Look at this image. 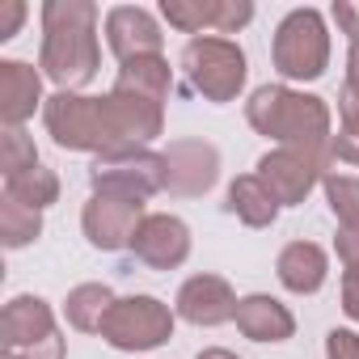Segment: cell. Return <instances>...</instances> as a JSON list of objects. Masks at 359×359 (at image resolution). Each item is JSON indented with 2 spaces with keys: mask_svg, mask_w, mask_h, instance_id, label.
Instances as JSON below:
<instances>
[{
  "mask_svg": "<svg viewBox=\"0 0 359 359\" xmlns=\"http://www.w3.org/2000/svg\"><path fill=\"white\" fill-rule=\"evenodd\" d=\"M334 22L346 30L351 43L359 39V5H351V0H338V5H334Z\"/></svg>",
  "mask_w": 359,
  "mask_h": 359,
  "instance_id": "cell-31",
  "label": "cell"
},
{
  "mask_svg": "<svg viewBox=\"0 0 359 359\" xmlns=\"http://www.w3.org/2000/svg\"><path fill=\"white\" fill-rule=\"evenodd\" d=\"M182 72H187L195 93H203L208 102L224 106V102H237V93L245 89V72L250 68H245V51L233 39L199 34L182 51Z\"/></svg>",
  "mask_w": 359,
  "mask_h": 359,
  "instance_id": "cell-5",
  "label": "cell"
},
{
  "mask_svg": "<svg viewBox=\"0 0 359 359\" xmlns=\"http://www.w3.org/2000/svg\"><path fill=\"white\" fill-rule=\"evenodd\" d=\"M237 304H241L237 292L220 275H191L177 287V300H173L177 317L191 321V325H208V330H216L224 321H237Z\"/></svg>",
  "mask_w": 359,
  "mask_h": 359,
  "instance_id": "cell-14",
  "label": "cell"
},
{
  "mask_svg": "<svg viewBox=\"0 0 359 359\" xmlns=\"http://www.w3.org/2000/svg\"><path fill=\"white\" fill-rule=\"evenodd\" d=\"M114 351H156L173 334V313L156 296H123L97 330Z\"/></svg>",
  "mask_w": 359,
  "mask_h": 359,
  "instance_id": "cell-8",
  "label": "cell"
},
{
  "mask_svg": "<svg viewBox=\"0 0 359 359\" xmlns=\"http://www.w3.org/2000/svg\"><path fill=\"white\" fill-rule=\"evenodd\" d=\"M106 43H110V51L127 64V60L161 55L165 34H161L156 18H152L148 9H140V5H114V9L106 13Z\"/></svg>",
  "mask_w": 359,
  "mask_h": 359,
  "instance_id": "cell-15",
  "label": "cell"
},
{
  "mask_svg": "<svg viewBox=\"0 0 359 359\" xmlns=\"http://www.w3.org/2000/svg\"><path fill=\"white\" fill-rule=\"evenodd\" d=\"M325 359H359V334L355 330H330L325 334Z\"/></svg>",
  "mask_w": 359,
  "mask_h": 359,
  "instance_id": "cell-27",
  "label": "cell"
},
{
  "mask_svg": "<svg viewBox=\"0 0 359 359\" xmlns=\"http://www.w3.org/2000/svg\"><path fill=\"white\" fill-rule=\"evenodd\" d=\"M131 254L148 271H177L191 258V229H187V220H177L169 212L144 216V224H140V233L131 241Z\"/></svg>",
  "mask_w": 359,
  "mask_h": 359,
  "instance_id": "cell-13",
  "label": "cell"
},
{
  "mask_svg": "<svg viewBox=\"0 0 359 359\" xmlns=\"http://www.w3.org/2000/svg\"><path fill=\"white\" fill-rule=\"evenodd\" d=\"M325 199H330V212L342 220V224H359V177L351 173H325Z\"/></svg>",
  "mask_w": 359,
  "mask_h": 359,
  "instance_id": "cell-26",
  "label": "cell"
},
{
  "mask_svg": "<svg viewBox=\"0 0 359 359\" xmlns=\"http://www.w3.org/2000/svg\"><path fill=\"white\" fill-rule=\"evenodd\" d=\"M97 5L93 0H47L43 5V51L39 68L60 93H76L97 76Z\"/></svg>",
  "mask_w": 359,
  "mask_h": 359,
  "instance_id": "cell-2",
  "label": "cell"
},
{
  "mask_svg": "<svg viewBox=\"0 0 359 359\" xmlns=\"http://www.w3.org/2000/svg\"><path fill=\"white\" fill-rule=\"evenodd\" d=\"M26 22V5L22 0H0V43H9Z\"/></svg>",
  "mask_w": 359,
  "mask_h": 359,
  "instance_id": "cell-28",
  "label": "cell"
},
{
  "mask_svg": "<svg viewBox=\"0 0 359 359\" xmlns=\"http://www.w3.org/2000/svg\"><path fill=\"white\" fill-rule=\"evenodd\" d=\"M43 237V212L18 203V199H0V241H5V250H22L30 241Z\"/></svg>",
  "mask_w": 359,
  "mask_h": 359,
  "instance_id": "cell-24",
  "label": "cell"
},
{
  "mask_svg": "<svg viewBox=\"0 0 359 359\" xmlns=\"http://www.w3.org/2000/svg\"><path fill=\"white\" fill-rule=\"evenodd\" d=\"M245 118L258 135L279 140V148H300V152L334 161V152H330V144H334L330 106L313 93H296L287 85H262L250 93Z\"/></svg>",
  "mask_w": 359,
  "mask_h": 359,
  "instance_id": "cell-3",
  "label": "cell"
},
{
  "mask_svg": "<svg viewBox=\"0 0 359 359\" xmlns=\"http://www.w3.org/2000/svg\"><path fill=\"white\" fill-rule=\"evenodd\" d=\"M334 250H338L342 266H359V224H342V233H338Z\"/></svg>",
  "mask_w": 359,
  "mask_h": 359,
  "instance_id": "cell-29",
  "label": "cell"
},
{
  "mask_svg": "<svg viewBox=\"0 0 359 359\" xmlns=\"http://www.w3.org/2000/svg\"><path fill=\"white\" fill-rule=\"evenodd\" d=\"M0 346L18 359H64L55 313L43 296H13L0 313Z\"/></svg>",
  "mask_w": 359,
  "mask_h": 359,
  "instance_id": "cell-6",
  "label": "cell"
},
{
  "mask_svg": "<svg viewBox=\"0 0 359 359\" xmlns=\"http://www.w3.org/2000/svg\"><path fill=\"white\" fill-rule=\"evenodd\" d=\"M334 161L359 165V72H346L338 93V135L330 144Z\"/></svg>",
  "mask_w": 359,
  "mask_h": 359,
  "instance_id": "cell-22",
  "label": "cell"
},
{
  "mask_svg": "<svg viewBox=\"0 0 359 359\" xmlns=\"http://www.w3.org/2000/svg\"><path fill=\"white\" fill-rule=\"evenodd\" d=\"M43 123L51 140L68 152H114V148H144L165 131V106L131 93L110 89L106 97L85 93H51L43 106Z\"/></svg>",
  "mask_w": 359,
  "mask_h": 359,
  "instance_id": "cell-1",
  "label": "cell"
},
{
  "mask_svg": "<svg viewBox=\"0 0 359 359\" xmlns=\"http://www.w3.org/2000/svg\"><path fill=\"white\" fill-rule=\"evenodd\" d=\"M39 106H47L43 76L26 60H0V123L26 127V118H34Z\"/></svg>",
  "mask_w": 359,
  "mask_h": 359,
  "instance_id": "cell-16",
  "label": "cell"
},
{
  "mask_svg": "<svg viewBox=\"0 0 359 359\" xmlns=\"http://www.w3.org/2000/svg\"><path fill=\"white\" fill-rule=\"evenodd\" d=\"M271 64L283 81H317L330 68L325 18L317 9H292L271 39Z\"/></svg>",
  "mask_w": 359,
  "mask_h": 359,
  "instance_id": "cell-4",
  "label": "cell"
},
{
  "mask_svg": "<svg viewBox=\"0 0 359 359\" xmlns=\"http://www.w3.org/2000/svg\"><path fill=\"white\" fill-rule=\"evenodd\" d=\"M34 165H39V152H34V140L26 135V127H5L0 131V169H5V177L26 173Z\"/></svg>",
  "mask_w": 359,
  "mask_h": 359,
  "instance_id": "cell-25",
  "label": "cell"
},
{
  "mask_svg": "<svg viewBox=\"0 0 359 359\" xmlns=\"http://www.w3.org/2000/svg\"><path fill=\"white\" fill-rule=\"evenodd\" d=\"M165 161V191L173 199H199L220 177V152L203 140H177L161 152Z\"/></svg>",
  "mask_w": 359,
  "mask_h": 359,
  "instance_id": "cell-11",
  "label": "cell"
},
{
  "mask_svg": "<svg viewBox=\"0 0 359 359\" xmlns=\"http://www.w3.org/2000/svg\"><path fill=\"white\" fill-rule=\"evenodd\" d=\"M229 212H233L241 224H250V229H271L275 216H279V203H275V195L262 187L258 173H241L237 182L229 187Z\"/></svg>",
  "mask_w": 359,
  "mask_h": 359,
  "instance_id": "cell-19",
  "label": "cell"
},
{
  "mask_svg": "<svg viewBox=\"0 0 359 359\" xmlns=\"http://www.w3.org/2000/svg\"><path fill=\"white\" fill-rule=\"evenodd\" d=\"M144 199H123V195H93L81 212V229L93 250H131L140 224H144Z\"/></svg>",
  "mask_w": 359,
  "mask_h": 359,
  "instance_id": "cell-10",
  "label": "cell"
},
{
  "mask_svg": "<svg viewBox=\"0 0 359 359\" xmlns=\"http://www.w3.org/2000/svg\"><path fill=\"white\" fill-rule=\"evenodd\" d=\"M114 300H118V296H114L106 283H81V287L68 292V300H64V317H68L72 330H81V334H97L102 321H106V313L114 309Z\"/></svg>",
  "mask_w": 359,
  "mask_h": 359,
  "instance_id": "cell-21",
  "label": "cell"
},
{
  "mask_svg": "<svg viewBox=\"0 0 359 359\" xmlns=\"http://www.w3.org/2000/svg\"><path fill=\"white\" fill-rule=\"evenodd\" d=\"M93 195H123V199H152L165 191V161L152 148H114L93 156L89 165Z\"/></svg>",
  "mask_w": 359,
  "mask_h": 359,
  "instance_id": "cell-7",
  "label": "cell"
},
{
  "mask_svg": "<svg viewBox=\"0 0 359 359\" xmlns=\"http://www.w3.org/2000/svg\"><path fill=\"white\" fill-rule=\"evenodd\" d=\"M195 359H241V355H233V351H224V346H208V351H199Z\"/></svg>",
  "mask_w": 359,
  "mask_h": 359,
  "instance_id": "cell-32",
  "label": "cell"
},
{
  "mask_svg": "<svg viewBox=\"0 0 359 359\" xmlns=\"http://www.w3.org/2000/svg\"><path fill=\"white\" fill-rule=\"evenodd\" d=\"M275 275L287 292L313 296V292H321V283L330 275V258L317 241H287L275 258Z\"/></svg>",
  "mask_w": 359,
  "mask_h": 359,
  "instance_id": "cell-18",
  "label": "cell"
},
{
  "mask_svg": "<svg viewBox=\"0 0 359 359\" xmlns=\"http://www.w3.org/2000/svg\"><path fill=\"white\" fill-rule=\"evenodd\" d=\"M114 89H131V93H144L152 102H169V89H173V68L165 55H144V60H127L114 76Z\"/></svg>",
  "mask_w": 359,
  "mask_h": 359,
  "instance_id": "cell-20",
  "label": "cell"
},
{
  "mask_svg": "<svg viewBox=\"0 0 359 359\" xmlns=\"http://www.w3.org/2000/svg\"><path fill=\"white\" fill-rule=\"evenodd\" d=\"M161 18L182 34L212 30L224 39L254 22V5L250 0H161Z\"/></svg>",
  "mask_w": 359,
  "mask_h": 359,
  "instance_id": "cell-12",
  "label": "cell"
},
{
  "mask_svg": "<svg viewBox=\"0 0 359 359\" xmlns=\"http://www.w3.org/2000/svg\"><path fill=\"white\" fill-rule=\"evenodd\" d=\"M346 72H359V39H355L351 51H346Z\"/></svg>",
  "mask_w": 359,
  "mask_h": 359,
  "instance_id": "cell-33",
  "label": "cell"
},
{
  "mask_svg": "<svg viewBox=\"0 0 359 359\" xmlns=\"http://www.w3.org/2000/svg\"><path fill=\"white\" fill-rule=\"evenodd\" d=\"M5 195L18 199V203H26V208H34V212H43V208H51L60 199V177L47 165H34L26 173L5 177Z\"/></svg>",
  "mask_w": 359,
  "mask_h": 359,
  "instance_id": "cell-23",
  "label": "cell"
},
{
  "mask_svg": "<svg viewBox=\"0 0 359 359\" xmlns=\"http://www.w3.org/2000/svg\"><path fill=\"white\" fill-rule=\"evenodd\" d=\"M334 161L325 156H313V152H300V148H275L258 161V177H262V187L275 195L279 208H296L313 195V187L325 182V173H330Z\"/></svg>",
  "mask_w": 359,
  "mask_h": 359,
  "instance_id": "cell-9",
  "label": "cell"
},
{
  "mask_svg": "<svg viewBox=\"0 0 359 359\" xmlns=\"http://www.w3.org/2000/svg\"><path fill=\"white\" fill-rule=\"evenodd\" d=\"M342 313L351 321H359V266H346V275H342Z\"/></svg>",
  "mask_w": 359,
  "mask_h": 359,
  "instance_id": "cell-30",
  "label": "cell"
},
{
  "mask_svg": "<svg viewBox=\"0 0 359 359\" xmlns=\"http://www.w3.org/2000/svg\"><path fill=\"white\" fill-rule=\"evenodd\" d=\"M237 330L250 342H287L296 334V317L283 300L254 292V296H241V304H237Z\"/></svg>",
  "mask_w": 359,
  "mask_h": 359,
  "instance_id": "cell-17",
  "label": "cell"
}]
</instances>
